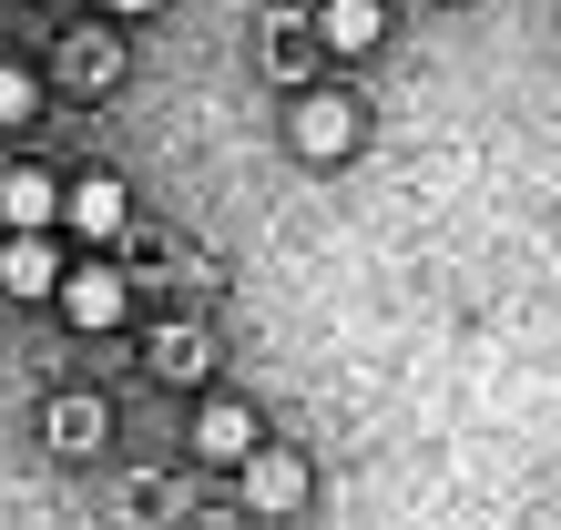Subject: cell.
I'll list each match as a JSON object with an SVG mask.
<instances>
[{
  "instance_id": "cell-4",
  "label": "cell",
  "mask_w": 561,
  "mask_h": 530,
  "mask_svg": "<svg viewBox=\"0 0 561 530\" xmlns=\"http://www.w3.org/2000/svg\"><path fill=\"white\" fill-rule=\"evenodd\" d=\"M194 449H205L215 470H245V459L266 449V428H255V408H245V398H215V408L194 418Z\"/></svg>"
},
{
  "instance_id": "cell-6",
  "label": "cell",
  "mask_w": 561,
  "mask_h": 530,
  "mask_svg": "<svg viewBox=\"0 0 561 530\" xmlns=\"http://www.w3.org/2000/svg\"><path fill=\"white\" fill-rule=\"evenodd\" d=\"M51 215H61V184L42 163H11V174H0V224H11V235H42Z\"/></svg>"
},
{
  "instance_id": "cell-10",
  "label": "cell",
  "mask_w": 561,
  "mask_h": 530,
  "mask_svg": "<svg viewBox=\"0 0 561 530\" xmlns=\"http://www.w3.org/2000/svg\"><path fill=\"white\" fill-rule=\"evenodd\" d=\"M144 368L174 388V378H205V337H194V326H163V337L144 347Z\"/></svg>"
},
{
  "instance_id": "cell-2",
  "label": "cell",
  "mask_w": 561,
  "mask_h": 530,
  "mask_svg": "<svg viewBox=\"0 0 561 530\" xmlns=\"http://www.w3.org/2000/svg\"><path fill=\"white\" fill-rule=\"evenodd\" d=\"M286 132H296V153H307V163H337V153H357V103H347V92H307Z\"/></svg>"
},
{
  "instance_id": "cell-12",
  "label": "cell",
  "mask_w": 561,
  "mask_h": 530,
  "mask_svg": "<svg viewBox=\"0 0 561 530\" xmlns=\"http://www.w3.org/2000/svg\"><path fill=\"white\" fill-rule=\"evenodd\" d=\"M72 82H113V42H72Z\"/></svg>"
},
{
  "instance_id": "cell-7",
  "label": "cell",
  "mask_w": 561,
  "mask_h": 530,
  "mask_svg": "<svg viewBox=\"0 0 561 530\" xmlns=\"http://www.w3.org/2000/svg\"><path fill=\"white\" fill-rule=\"evenodd\" d=\"M61 224H72L82 245L123 235V184H113V174H82V184H61Z\"/></svg>"
},
{
  "instance_id": "cell-5",
  "label": "cell",
  "mask_w": 561,
  "mask_h": 530,
  "mask_svg": "<svg viewBox=\"0 0 561 530\" xmlns=\"http://www.w3.org/2000/svg\"><path fill=\"white\" fill-rule=\"evenodd\" d=\"M72 265L51 255V235H0V296H61Z\"/></svg>"
},
{
  "instance_id": "cell-3",
  "label": "cell",
  "mask_w": 561,
  "mask_h": 530,
  "mask_svg": "<svg viewBox=\"0 0 561 530\" xmlns=\"http://www.w3.org/2000/svg\"><path fill=\"white\" fill-rule=\"evenodd\" d=\"M123 307H134V286H123L113 265H72V276H61V316H72L82 337H103V326H123Z\"/></svg>"
},
{
  "instance_id": "cell-8",
  "label": "cell",
  "mask_w": 561,
  "mask_h": 530,
  "mask_svg": "<svg viewBox=\"0 0 561 530\" xmlns=\"http://www.w3.org/2000/svg\"><path fill=\"white\" fill-rule=\"evenodd\" d=\"M378 0H327V11H317V42L327 51H378Z\"/></svg>"
},
{
  "instance_id": "cell-13",
  "label": "cell",
  "mask_w": 561,
  "mask_h": 530,
  "mask_svg": "<svg viewBox=\"0 0 561 530\" xmlns=\"http://www.w3.org/2000/svg\"><path fill=\"white\" fill-rule=\"evenodd\" d=\"M113 11H163V0H113Z\"/></svg>"
},
{
  "instance_id": "cell-1",
  "label": "cell",
  "mask_w": 561,
  "mask_h": 530,
  "mask_svg": "<svg viewBox=\"0 0 561 530\" xmlns=\"http://www.w3.org/2000/svg\"><path fill=\"white\" fill-rule=\"evenodd\" d=\"M236 480H245V500H255V520H296V510H307V459H296V449H276V439L255 449V459H245Z\"/></svg>"
},
{
  "instance_id": "cell-9",
  "label": "cell",
  "mask_w": 561,
  "mask_h": 530,
  "mask_svg": "<svg viewBox=\"0 0 561 530\" xmlns=\"http://www.w3.org/2000/svg\"><path fill=\"white\" fill-rule=\"evenodd\" d=\"M103 428H113V418H103V398H51V449H72V459H82V449H103Z\"/></svg>"
},
{
  "instance_id": "cell-11",
  "label": "cell",
  "mask_w": 561,
  "mask_h": 530,
  "mask_svg": "<svg viewBox=\"0 0 561 530\" xmlns=\"http://www.w3.org/2000/svg\"><path fill=\"white\" fill-rule=\"evenodd\" d=\"M31 113H42V82H31L21 61H0V132H21Z\"/></svg>"
}]
</instances>
